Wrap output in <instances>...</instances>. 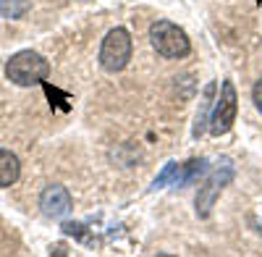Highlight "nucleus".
Instances as JSON below:
<instances>
[{
    "label": "nucleus",
    "instance_id": "3",
    "mask_svg": "<svg viewBox=\"0 0 262 257\" xmlns=\"http://www.w3.org/2000/svg\"><path fill=\"white\" fill-rule=\"evenodd\" d=\"M131 50H134V45H131L128 29H123V27L111 29L105 34L102 45H100V66L107 74L123 71L128 66V60H131Z\"/></svg>",
    "mask_w": 262,
    "mask_h": 257
},
{
    "label": "nucleus",
    "instance_id": "4",
    "mask_svg": "<svg viewBox=\"0 0 262 257\" xmlns=\"http://www.w3.org/2000/svg\"><path fill=\"white\" fill-rule=\"evenodd\" d=\"M233 174H236V168H233V163L228 158H221V163H217L207 174L205 184L200 186V195H196V216H200V218H207L210 216V210H212L217 195L223 191L226 184H231Z\"/></svg>",
    "mask_w": 262,
    "mask_h": 257
},
{
    "label": "nucleus",
    "instance_id": "11",
    "mask_svg": "<svg viewBox=\"0 0 262 257\" xmlns=\"http://www.w3.org/2000/svg\"><path fill=\"white\" fill-rule=\"evenodd\" d=\"M202 176H207V160H205V158L184 163V186H189V184H196V181H200Z\"/></svg>",
    "mask_w": 262,
    "mask_h": 257
},
{
    "label": "nucleus",
    "instance_id": "9",
    "mask_svg": "<svg viewBox=\"0 0 262 257\" xmlns=\"http://www.w3.org/2000/svg\"><path fill=\"white\" fill-rule=\"evenodd\" d=\"M215 84L210 81L207 87H205V95H202V108H200V113H196V123H194V137H200L202 132H205V123H210L207 118H210V113H212V105H215Z\"/></svg>",
    "mask_w": 262,
    "mask_h": 257
},
{
    "label": "nucleus",
    "instance_id": "2",
    "mask_svg": "<svg viewBox=\"0 0 262 257\" xmlns=\"http://www.w3.org/2000/svg\"><path fill=\"white\" fill-rule=\"evenodd\" d=\"M149 42H152V48L158 50V55L170 58V60L186 58L189 50H191V42H189L186 32L179 24L165 21V18H158L155 24L149 27Z\"/></svg>",
    "mask_w": 262,
    "mask_h": 257
},
{
    "label": "nucleus",
    "instance_id": "5",
    "mask_svg": "<svg viewBox=\"0 0 262 257\" xmlns=\"http://www.w3.org/2000/svg\"><path fill=\"white\" fill-rule=\"evenodd\" d=\"M236 113H238V95L233 81H223L221 84V97L215 100L212 113H210V132L215 137L228 134L233 123H236Z\"/></svg>",
    "mask_w": 262,
    "mask_h": 257
},
{
    "label": "nucleus",
    "instance_id": "1",
    "mask_svg": "<svg viewBox=\"0 0 262 257\" xmlns=\"http://www.w3.org/2000/svg\"><path fill=\"white\" fill-rule=\"evenodd\" d=\"M50 74V63L34 50H18L11 55L6 63V76L18 84V87H32V84H42Z\"/></svg>",
    "mask_w": 262,
    "mask_h": 257
},
{
    "label": "nucleus",
    "instance_id": "10",
    "mask_svg": "<svg viewBox=\"0 0 262 257\" xmlns=\"http://www.w3.org/2000/svg\"><path fill=\"white\" fill-rule=\"evenodd\" d=\"M29 6H32L29 0H0V16L11 18V21L24 18L27 11H29Z\"/></svg>",
    "mask_w": 262,
    "mask_h": 257
},
{
    "label": "nucleus",
    "instance_id": "12",
    "mask_svg": "<svg viewBox=\"0 0 262 257\" xmlns=\"http://www.w3.org/2000/svg\"><path fill=\"white\" fill-rule=\"evenodd\" d=\"M252 100H254V105H257V111L262 113V79L254 84V90H252Z\"/></svg>",
    "mask_w": 262,
    "mask_h": 257
},
{
    "label": "nucleus",
    "instance_id": "8",
    "mask_svg": "<svg viewBox=\"0 0 262 257\" xmlns=\"http://www.w3.org/2000/svg\"><path fill=\"white\" fill-rule=\"evenodd\" d=\"M163 186H184V165L168 163L152 181V189H163Z\"/></svg>",
    "mask_w": 262,
    "mask_h": 257
},
{
    "label": "nucleus",
    "instance_id": "7",
    "mask_svg": "<svg viewBox=\"0 0 262 257\" xmlns=\"http://www.w3.org/2000/svg\"><path fill=\"white\" fill-rule=\"evenodd\" d=\"M21 174V163L11 149H0V186H13Z\"/></svg>",
    "mask_w": 262,
    "mask_h": 257
},
{
    "label": "nucleus",
    "instance_id": "6",
    "mask_svg": "<svg viewBox=\"0 0 262 257\" xmlns=\"http://www.w3.org/2000/svg\"><path fill=\"white\" fill-rule=\"evenodd\" d=\"M39 207H42V216L45 218H66L71 212V195H69V189L60 186V184H53L48 186L45 191H42V197H39Z\"/></svg>",
    "mask_w": 262,
    "mask_h": 257
}]
</instances>
